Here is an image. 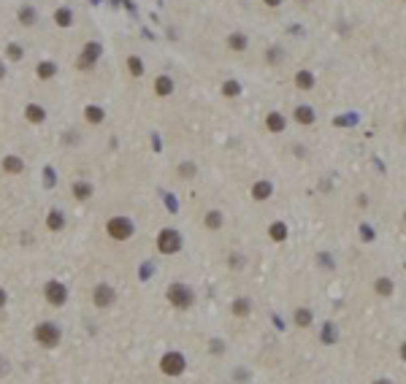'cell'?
<instances>
[{"label": "cell", "instance_id": "obj_1", "mask_svg": "<svg viewBox=\"0 0 406 384\" xmlns=\"http://www.w3.org/2000/svg\"><path fill=\"white\" fill-rule=\"evenodd\" d=\"M168 301H171V306H176V309H190L195 295L187 284H171L168 287Z\"/></svg>", "mask_w": 406, "mask_h": 384}, {"label": "cell", "instance_id": "obj_20", "mask_svg": "<svg viewBox=\"0 0 406 384\" xmlns=\"http://www.w3.org/2000/svg\"><path fill=\"white\" fill-rule=\"evenodd\" d=\"M239 92H241L239 81H233V79H230V81H225V84H222V95H225V98H236Z\"/></svg>", "mask_w": 406, "mask_h": 384}, {"label": "cell", "instance_id": "obj_8", "mask_svg": "<svg viewBox=\"0 0 406 384\" xmlns=\"http://www.w3.org/2000/svg\"><path fill=\"white\" fill-rule=\"evenodd\" d=\"M98 52H100L98 44H87V46H84V52H81V57H79V68H81V71L92 68V65H95V60H98Z\"/></svg>", "mask_w": 406, "mask_h": 384}, {"label": "cell", "instance_id": "obj_28", "mask_svg": "<svg viewBox=\"0 0 406 384\" xmlns=\"http://www.w3.org/2000/svg\"><path fill=\"white\" fill-rule=\"evenodd\" d=\"M19 22L22 25H35V11H33V8H22V11H19Z\"/></svg>", "mask_w": 406, "mask_h": 384}, {"label": "cell", "instance_id": "obj_14", "mask_svg": "<svg viewBox=\"0 0 406 384\" xmlns=\"http://www.w3.org/2000/svg\"><path fill=\"white\" fill-rule=\"evenodd\" d=\"M295 122L311 124V122H314V111H311L309 105H298V109H295Z\"/></svg>", "mask_w": 406, "mask_h": 384}, {"label": "cell", "instance_id": "obj_22", "mask_svg": "<svg viewBox=\"0 0 406 384\" xmlns=\"http://www.w3.org/2000/svg\"><path fill=\"white\" fill-rule=\"evenodd\" d=\"M54 73H57L54 62H41V65H38V79H52Z\"/></svg>", "mask_w": 406, "mask_h": 384}, {"label": "cell", "instance_id": "obj_17", "mask_svg": "<svg viewBox=\"0 0 406 384\" xmlns=\"http://www.w3.org/2000/svg\"><path fill=\"white\" fill-rule=\"evenodd\" d=\"M292 319H295V325H298V328H309L314 316H311V311H309V309H298V311H295V316H292Z\"/></svg>", "mask_w": 406, "mask_h": 384}, {"label": "cell", "instance_id": "obj_4", "mask_svg": "<svg viewBox=\"0 0 406 384\" xmlns=\"http://www.w3.org/2000/svg\"><path fill=\"white\" fill-rule=\"evenodd\" d=\"M179 246H182V238H179L176 230H163V233L157 236V249H160L163 254L179 252Z\"/></svg>", "mask_w": 406, "mask_h": 384}, {"label": "cell", "instance_id": "obj_26", "mask_svg": "<svg viewBox=\"0 0 406 384\" xmlns=\"http://www.w3.org/2000/svg\"><path fill=\"white\" fill-rule=\"evenodd\" d=\"M233 314H249V301L247 297H236V303H233Z\"/></svg>", "mask_w": 406, "mask_h": 384}, {"label": "cell", "instance_id": "obj_9", "mask_svg": "<svg viewBox=\"0 0 406 384\" xmlns=\"http://www.w3.org/2000/svg\"><path fill=\"white\" fill-rule=\"evenodd\" d=\"M285 124H287L285 117H282V114H276V111H271L268 117H266V127H268L271 133H282V130H285Z\"/></svg>", "mask_w": 406, "mask_h": 384}, {"label": "cell", "instance_id": "obj_25", "mask_svg": "<svg viewBox=\"0 0 406 384\" xmlns=\"http://www.w3.org/2000/svg\"><path fill=\"white\" fill-rule=\"evenodd\" d=\"M46 225H49L52 230H60L62 227V211H52V214L46 217Z\"/></svg>", "mask_w": 406, "mask_h": 384}, {"label": "cell", "instance_id": "obj_21", "mask_svg": "<svg viewBox=\"0 0 406 384\" xmlns=\"http://www.w3.org/2000/svg\"><path fill=\"white\" fill-rule=\"evenodd\" d=\"M206 227H211V230L222 227V214L220 211H209V214H206Z\"/></svg>", "mask_w": 406, "mask_h": 384}, {"label": "cell", "instance_id": "obj_18", "mask_svg": "<svg viewBox=\"0 0 406 384\" xmlns=\"http://www.w3.org/2000/svg\"><path fill=\"white\" fill-rule=\"evenodd\" d=\"M25 165L19 157H3V170H8V174H19Z\"/></svg>", "mask_w": 406, "mask_h": 384}, {"label": "cell", "instance_id": "obj_34", "mask_svg": "<svg viewBox=\"0 0 406 384\" xmlns=\"http://www.w3.org/2000/svg\"><path fill=\"white\" fill-rule=\"evenodd\" d=\"M3 73H6V71H3V65H0V79H3Z\"/></svg>", "mask_w": 406, "mask_h": 384}, {"label": "cell", "instance_id": "obj_31", "mask_svg": "<svg viewBox=\"0 0 406 384\" xmlns=\"http://www.w3.org/2000/svg\"><path fill=\"white\" fill-rule=\"evenodd\" d=\"M8 54H11V57H14V60H19V54H22V52H19V49H16V46H11V49H8Z\"/></svg>", "mask_w": 406, "mask_h": 384}, {"label": "cell", "instance_id": "obj_11", "mask_svg": "<svg viewBox=\"0 0 406 384\" xmlns=\"http://www.w3.org/2000/svg\"><path fill=\"white\" fill-rule=\"evenodd\" d=\"M25 117L30 119V122H44V119H46V111L41 109L38 103H30V105L25 109Z\"/></svg>", "mask_w": 406, "mask_h": 384}, {"label": "cell", "instance_id": "obj_2", "mask_svg": "<svg viewBox=\"0 0 406 384\" xmlns=\"http://www.w3.org/2000/svg\"><path fill=\"white\" fill-rule=\"evenodd\" d=\"M33 335H35V341H38L41 347H57L60 344V328L54 322H41Z\"/></svg>", "mask_w": 406, "mask_h": 384}, {"label": "cell", "instance_id": "obj_3", "mask_svg": "<svg viewBox=\"0 0 406 384\" xmlns=\"http://www.w3.org/2000/svg\"><path fill=\"white\" fill-rule=\"evenodd\" d=\"M106 230H109L111 238H117V241H127V238L133 236V222H130L127 217H114V219H109Z\"/></svg>", "mask_w": 406, "mask_h": 384}, {"label": "cell", "instance_id": "obj_23", "mask_svg": "<svg viewBox=\"0 0 406 384\" xmlns=\"http://www.w3.org/2000/svg\"><path fill=\"white\" fill-rule=\"evenodd\" d=\"M73 195H76L79 200H84V198H90V195H92V187H90V184H84V181H79V184H73Z\"/></svg>", "mask_w": 406, "mask_h": 384}, {"label": "cell", "instance_id": "obj_27", "mask_svg": "<svg viewBox=\"0 0 406 384\" xmlns=\"http://www.w3.org/2000/svg\"><path fill=\"white\" fill-rule=\"evenodd\" d=\"M127 68H130V73H133V76H141V73H144V62H141L138 57H127Z\"/></svg>", "mask_w": 406, "mask_h": 384}, {"label": "cell", "instance_id": "obj_30", "mask_svg": "<svg viewBox=\"0 0 406 384\" xmlns=\"http://www.w3.org/2000/svg\"><path fill=\"white\" fill-rule=\"evenodd\" d=\"M179 174H182L184 179H190V176L195 174V165H193V162H184V165H182V168H179Z\"/></svg>", "mask_w": 406, "mask_h": 384}, {"label": "cell", "instance_id": "obj_12", "mask_svg": "<svg viewBox=\"0 0 406 384\" xmlns=\"http://www.w3.org/2000/svg\"><path fill=\"white\" fill-rule=\"evenodd\" d=\"M155 92H157V95H171V92H174V81L168 79V76H157Z\"/></svg>", "mask_w": 406, "mask_h": 384}, {"label": "cell", "instance_id": "obj_5", "mask_svg": "<svg viewBox=\"0 0 406 384\" xmlns=\"http://www.w3.org/2000/svg\"><path fill=\"white\" fill-rule=\"evenodd\" d=\"M160 368H163V373H168V376H176V373L184 371V357L179 352H168L163 360H160Z\"/></svg>", "mask_w": 406, "mask_h": 384}, {"label": "cell", "instance_id": "obj_13", "mask_svg": "<svg viewBox=\"0 0 406 384\" xmlns=\"http://www.w3.org/2000/svg\"><path fill=\"white\" fill-rule=\"evenodd\" d=\"M54 22H57L60 27H71L73 11H71V8H57V11H54Z\"/></svg>", "mask_w": 406, "mask_h": 384}, {"label": "cell", "instance_id": "obj_6", "mask_svg": "<svg viewBox=\"0 0 406 384\" xmlns=\"http://www.w3.org/2000/svg\"><path fill=\"white\" fill-rule=\"evenodd\" d=\"M44 295L52 306H62L65 297H68V290H65V284H60V282H49L44 287Z\"/></svg>", "mask_w": 406, "mask_h": 384}, {"label": "cell", "instance_id": "obj_19", "mask_svg": "<svg viewBox=\"0 0 406 384\" xmlns=\"http://www.w3.org/2000/svg\"><path fill=\"white\" fill-rule=\"evenodd\" d=\"M271 238H273V241H285V238H287V225L285 222L271 225Z\"/></svg>", "mask_w": 406, "mask_h": 384}, {"label": "cell", "instance_id": "obj_15", "mask_svg": "<svg viewBox=\"0 0 406 384\" xmlns=\"http://www.w3.org/2000/svg\"><path fill=\"white\" fill-rule=\"evenodd\" d=\"M252 195H254V200L271 198V184H268V181H258V184L252 187Z\"/></svg>", "mask_w": 406, "mask_h": 384}, {"label": "cell", "instance_id": "obj_35", "mask_svg": "<svg viewBox=\"0 0 406 384\" xmlns=\"http://www.w3.org/2000/svg\"><path fill=\"white\" fill-rule=\"evenodd\" d=\"M374 384H390V381H384V379H382V381H374Z\"/></svg>", "mask_w": 406, "mask_h": 384}, {"label": "cell", "instance_id": "obj_7", "mask_svg": "<svg viewBox=\"0 0 406 384\" xmlns=\"http://www.w3.org/2000/svg\"><path fill=\"white\" fill-rule=\"evenodd\" d=\"M114 297H117V292H114V287H109V284H98L95 292H92V301H95L98 309L111 306V303H114Z\"/></svg>", "mask_w": 406, "mask_h": 384}, {"label": "cell", "instance_id": "obj_33", "mask_svg": "<svg viewBox=\"0 0 406 384\" xmlns=\"http://www.w3.org/2000/svg\"><path fill=\"white\" fill-rule=\"evenodd\" d=\"M263 3H266V6H279L282 0H263Z\"/></svg>", "mask_w": 406, "mask_h": 384}, {"label": "cell", "instance_id": "obj_16", "mask_svg": "<svg viewBox=\"0 0 406 384\" xmlns=\"http://www.w3.org/2000/svg\"><path fill=\"white\" fill-rule=\"evenodd\" d=\"M228 46L233 52H244L247 49V35H241V33H233L230 38H228Z\"/></svg>", "mask_w": 406, "mask_h": 384}, {"label": "cell", "instance_id": "obj_24", "mask_svg": "<svg viewBox=\"0 0 406 384\" xmlns=\"http://www.w3.org/2000/svg\"><path fill=\"white\" fill-rule=\"evenodd\" d=\"M84 119H87V122H100V119H103V111L98 109V105H87V111H84Z\"/></svg>", "mask_w": 406, "mask_h": 384}, {"label": "cell", "instance_id": "obj_32", "mask_svg": "<svg viewBox=\"0 0 406 384\" xmlns=\"http://www.w3.org/2000/svg\"><path fill=\"white\" fill-rule=\"evenodd\" d=\"M6 301H8V297H6V290H0V309L6 306Z\"/></svg>", "mask_w": 406, "mask_h": 384}, {"label": "cell", "instance_id": "obj_10", "mask_svg": "<svg viewBox=\"0 0 406 384\" xmlns=\"http://www.w3.org/2000/svg\"><path fill=\"white\" fill-rule=\"evenodd\" d=\"M295 87L298 90H311L314 87V76H311L309 71H298L295 73Z\"/></svg>", "mask_w": 406, "mask_h": 384}, {"label": "cell", "instance_id": "obj_29", "mask_svg": "<svg viewBox=\"0 0 406 384\" xmlns=\"http://www.w3.org/2000/svg\"><path fill=\"white\" fill-rule=\"evenodd\" d=\"M376 292H379V295H390L393 292V282L390 279H379V282H376Z\"/></svg>", "mask_w": 406, "mask_h": 384}]
</instances>
